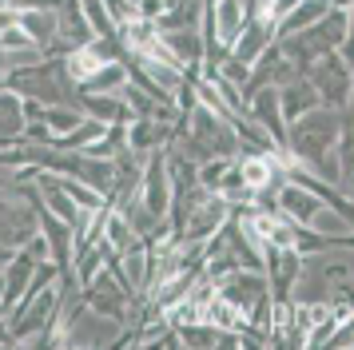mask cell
I'll return each instance as SVG.
<instances>
[{
	"label": "cell",
	"mask_w": 354,
	"mask_h": 350,
	"mask_svg": "<svg viewBox=\"0 0 354 350\" xmlns=\"http://www.w3.org/2000/svg\"><path fill=\"white\" fill-rule=\"evenodd\" d=\"M287 143L295 147L299 159L319 163L326 151H335L338 143H342V120H338L335 111H326V108L306 111V116H299V120L287 127Z\"/></svg>",
	"instance_id": "6da1fadb"
},
{
	"label": "cell",
	"mask_w": 354,
	"mask_h": 350,
	"mask_svg": "<svg viewBox=\"0 0 354 350\" xmlns=\"http://www.w3.org/2000/svg\"><path fill=\"white\" fill-rule=\"evenodd\" d=\"M315 88H319L322 104H330V108H346V104H354V76H351V64L342 60V56H335V52H326L315 68Z\"/></svg>",
	"instance_id": "7a4b0ae2"
},
{
	"label": "cell",
	"mask_w": 354,
	"mask_h": 350,
	"mask_svg": "<svg viewBox=\"0 0 354 350\" xmlns=\"http://www.w3.org/2000/svg\"><path fill=\"white\" fill-rule=\"evenodd\" d=\"M274 151L271 156H259V151H251V156H243L239 159V175H243V183L251 187V195H263V191H271L274 187Z\"/></svg>",
	"instance_id": "3957f363"
},
{
	"label": "cell",
	"mask_w": 354,
	"mask_h": 350,
	"mask_svg": "<svg viewBox=\"0 0 354 350\" xmlns=\"http://www.w3.org/2000/svg\"><path fill=\"white\" fill-rule=\"evenodd\" d=\"M104 64L108 60L100 56L96 48H76V52H68V76L76 80V84H92Z\"/></svg>",
	"instance_id": "277c9868"
},
{
	"label": "cell",
	"mask_w": 354,
	"mask_h": 350,
	"mask_svg": "<svg viewBox=\"0 0 354 350\" xmlns=\"http://www.w3.org/2000/svg\"><path fill=\"white\" fill-rule=\"evenodd\" d=\"M20 127V100L17 95H0V131L12 136Z\"/></svg>",
	"instance_id": "5b68a950"
}]
</instances>
